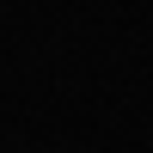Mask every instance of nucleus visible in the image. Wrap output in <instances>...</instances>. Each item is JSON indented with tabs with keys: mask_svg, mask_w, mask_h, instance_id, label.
<instances>
[]
</instances>
